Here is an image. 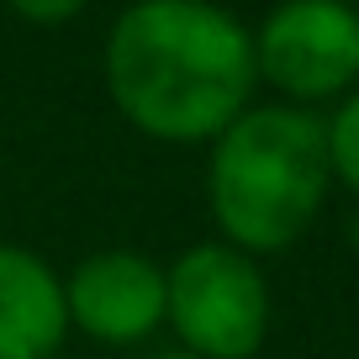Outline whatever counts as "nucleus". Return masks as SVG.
I'll use <instances>...</instances> for the list:
<instances>
[{
	"label": "nucleus",
	"mask_w": 359,
	"mask_h": 359,
	"mask_svg": "<svg viewBox=\"0 0 359 359\" xmlns=\"http://www.w3.org/2000/svg\"><path fill=\"white\" fill-rule=\"evenodd\" d=\"M354 11H359V6H354Z\"/></svg>",
	"instance_id": "obj_12"
},
{
	"label": "nucleus",
	"mask_w": 359,
	"mask_h": 359,
	"mask_svg": "<svg viewBox=\"0 0 359 359\" xmlns=\"http://www.w3.org/2000/svg\"><path fill=\"white\" fill-rule=\"evenodd\" d=\"M323 127H327V169H333V185L359 196V85L348 90L344 101H333Z\"/></svg>",
	"instance_id": "obj_7"
},
{
	"label": "nucleus",
	"mask_w": 359,
	"mask_h": 359,
	"mask_svg": "<svg viewBox=\"0 0 359 359\" xmlns=\"http://www.w3.org/2000/svg\"><path fill=\"white\" fill-rule=\"evenodd\" d=\"M106 95L154 143H212L254 106V37L217 0H133L106 32Z\"/></svg>",
	"instance_id": "obj_1"
},
{
	"label": "nucleus",
	"mask_w": 359,
	"mask_h": 359,
	"mask_svg": "<svg viewBox=\"0 0 359 359\" xmlns=\"http://www.w3.org/2000/svg\"><path fill=\"white\" fill-rule=\"evenodd\" d=\"M148 359H196V354H185V348H169V354H148Z\"/></svg>",
	"instance_id": "obj_10"
},
{
	"label": "nucleus",
	"mask_w": 359,
	"mask_h": 359,
	"mask_svg": "<svg viewBox=\"0 0 359 359\" xmlns=\"http://www.w3.org/2000/svg\"><path fill=\"white\" fill-rule=\"evenodd\" d=\"M43 359H64V354H43Z\"/></svg>",
	"instance_id": "obj_11"
},
{
	"label": "nucleus",
	"mask_w": 359,
	"mask_h": 359,
	"mask_svg": "<svg viewBox=\"0 0 359 359\" xmlns=\"http://www.w3.org/2000/svg\"><path fill=\"white\" fill-rule=\"evenodd\" d=\"M275 296L254 254L222 243H191L164 264V327L196 359H254L269 338Z\"/></svg>",
	"instance_id": "obj_3"
},
{
	"label": "nucleus",
	"mask_w": 359,
	"mask_h": 359,
	"mask_svg": "<svg viewBox=\"0 0 359 359\" xmlns=\"http://www.w3.org/2000/svg\"><path fill=\"white\" fill-rule=\"evenodd\" d=\"M206 148V206L222 243L259 259L312 233L333 191L323 111L291 101L243 106Z\"/></svg>",
	"instance_id": "obj_2"
},
{
	"label": "nucleus",
	"mask_w": 359,
	"mask_h": 359,
	"mask_svg": "<svg viewBox=\"0 0 359 359\" xmlns=\"http://www.w3.org/2000/svg\"><path fill=\"white\" fill-rule=\"evenodd\" d=\"M348 248L359 254V212H354V222H348Z\"/></svg>",
	"instance_id": "obj_9"
},
{
	"label": "nucleus",
	"mask_w": 359,
	"mask_h": 359,
	"mask_svg": "<svg viewBox=\"0 0 359 359\" xmlns=\"http://www.w3.org/2000/svg\"><path fill=\"white\" fill-rule=\"evenodd\" d=\"M6 6L32 27H64V22H74V16L85 11L90 0H6Z\"/></svg>",
	"instance_id": "obj_8"
},
{
	"label": "nucleus",
	"mask_w": 359,
	"mask_h": 359,
	"mask_svg": "<svg viewBox=\"0 0 359 359\" xmlns=\"http://www.w3.org/2000/svg\"><path fill=\"white\" fill-rule=\"evenodd\" d=\"M248 37L259 85L291 106L323 111L359 85V11L348 0H280Z\"/></svg>",
	"instance_id": "obj_4"
},
{
	"label": "nucleus",
	"mask_w": 359,
	"mask_h": 359,
	"mask_svg": "<svg viewBox=\"0 0 359 359\" xmlns=\"http://www.w3.org/2000/svg\"><path fill=\"white\" fill-rule=\"evenodd\" d=\"M64 275L22 243H0V359L64 354Z\"/></svg>",
	"instance_id": "obj_6"
},
{
	"label": "nucleus",
	"mask_w": 359,
	"mask_h": 359,
	"mask_svg": "<svg viewBox=\"0 0 359 359\" xmlns=\"http://www.w3.org/2000/svg\"><path fill=\"white\" fill-rule=\"evenodd\" d=\"M69 327L95 344H143L164 327V264L137 248H95L64 280Z\"/></svg>",
	"instance_id": "obj_5"
}]
</instances>
